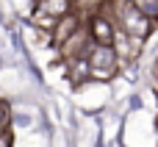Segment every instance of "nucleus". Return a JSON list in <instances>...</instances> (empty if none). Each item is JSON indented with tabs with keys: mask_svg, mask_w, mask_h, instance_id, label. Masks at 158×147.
<instances>
[{
	"mask_svg": "<svg viewBox=\"0 0 158 147\" xmlns=\"http://www.w3.org/2000/svg\"><path fill=\"white\" fill-rule=\"evenodd\" d=\"M67 64H69V78H72L75 83H81V81L89 78V61H86V58H69Z\"/></svg>",
	"mask_w": 158,
	"mask_h": 147,
	"instance_id": "nucleus-7",
	"label": "nucleus"
},
{
	"mask_svg": "<svg viewBox=\"0 0 158 147\" xmlns=\"http://www.w3.org/2000/svg\"><path fill=\"white\" fill-rule=\"evenodd\" d=\"M78 28H81V17H78L75 11H67L64 17H58V22H56V28H53V33H50V36H53V44L58 47V44H61L64 39H69Z\"/></svg>",
	"mask_w": 158,
	"mask_h": 147,
	"instance_id": "nucleus-5",
	"label": "nucleus"
},
{
	"mask_svg": "<svg viewBox=\"0 0 158 147\" xmlns=\"http://www.w3.org/2000/svg\"><path fill=\"white\" fill-rule=\"evenodd\" d=\"M89 31H92V39L94 42H100V44H114V31H117V25H114V19L103 11V14H94L92 19H89Z\"/></svg>",
	"mask_w": 158,
	"mask_h": 147,
	"instance_id": "nucleus-4",
	"label": "nucleus"
},
{
	"mask_svg": "<svg viewBox=\"0 0 158 147\" xmlns=\"http://www.w3.org/2000/svg\"><path fill=\"white\" fill-rule=\"evenodd\" d=\"M111 6H114V14H108L128 36H133V39H139V42H144L150 33H153V28H156V22L147 17V14H142L131 0H111Z\"/></svg>",
	"mask_w": 158,
	"mask_h": 147,
	"instance_id": "nucleus-1",
	"label": "nucleus"
},
{
	"mask_svg": "<svg viewBox=\"0 0 158 147\" xmlns=\"http://www.w3.org/2000/svg\"><path fill=\"white\" fill-rule=\"evenodd\" d=\"M39 14H47V17H64L67 11H72V0H36V8Z\"/></svg>",
	"mask_w": 158,
	"mask_h": 147,
	"instance_id": "nucleus-6",
	"label": "nucleus"
},
{
	"mask_svg": "<svg viewBox=\"0 0 158 147\" xmlns=\"http://www.w3.org/2000/svg\"><path fill=\"white\" fill-rule=\"evenodd\" d=\"M0 147H11V139H8V133H0Z\"/></svg>",
	"mask_w": 158,
	"mask_h": 147,
	"instance_id": "nucleus-10",
	"label": "nucleus"
},
{
	"mask_svg": "<svg viewBox=\"0 0 158 147\" xmlns=\"http://www.w3.org/2000/svg\"><path fill=\"white\" fill-rule=\"evenodd\" d=\"M142 14H147L153 22H158V0H131Z\"/></svg>",
	"mask_w": 158,
	"mask_h": 147,
	"instance_id": "nucleus-8",
	"label": "nucleus"
},
{
	"mask_svg": "<svg viewBox=\"0 0 158 147\" xmlns=\"http://www.w3.org/2000/svg\"><path fill=\"white\" fill-rule=\"evenodd\" d=\"M6 128H8V108L6 103H0V133H6Z\"/></svg>",
	"mask_w": 158,
	"mask_h": 147,
	"instance_id": "nucleus-9",
	"label": "nucleus"
},
{
	"mask_svg": "<svg viewBox=\"0 0 158 147\" xmlns=\"http://www.w3.org/2000/svg\"><path fill=\"white\" fill-rule=\"evenodd\" d=\"M94 44V39H92V31H89V25L83 28H78L69 39H64L61 44H58V50H61V56L69 61V58H86V53H89V47Z\"/></svg>",
	"mask_w": 158,
	"mask_h": 147,
	"instance_id": "nucleus-3",
	"label": "nucleus"
},
{
	"mask_svg": "<svg viewBox=\"0 0 158 147\" xmlns=\"http://www.w3.org/2000/svg\"><path fill=\"white\" fill-rule=\"evenodd\" d=\"M86 61H89V78L92 81H108V78H114L117 69H119V64H122L119 56H117V50H114V44H100V42H94L89 47Z\"/></svg>",
	"mask_w": 158,
	"mask_h": 147,
	"instance_id": "nucleus-2",
	"label": "nucleus"
}]
</instances>
